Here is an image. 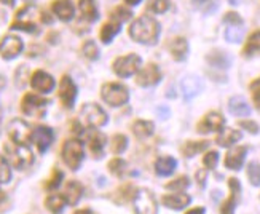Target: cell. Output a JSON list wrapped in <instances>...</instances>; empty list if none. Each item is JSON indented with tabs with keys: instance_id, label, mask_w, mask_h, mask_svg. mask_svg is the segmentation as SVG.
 <instances>
[{
	"instance_id": "cell-1",
	"label": "cell",
	"mask_w": 260,
	"mask_h": 214,
	"mask_svg": "<svg viewBox=\"0 0 260 214\" xmlns=\"http://www.w3.org/2000/svg\"><path fill=\"white\" fill-rule=\"evenodd\" d=\"M129 36L139 43L155 45L160 36V24L152 16H141L131 24Z\"/></svg>"
},
{
	"instance_id": "cell-2",
	"label": "cell",
	"mask_w": 260,
	"mask_h": 214,
	"mask_svg": "<svg viewBox=\"0 0 260 214\" xmlns=\"http://www.w3.org/2000/svg\"><path fill=\"white\" fill-rule=\"evenodd\" d=\"M4 150L7 154L10 165L16 168V170H26L34 163V154L26 144H18L11 141L4 145Z\"/></svg>"
},
{
	"instance_id": "cell-3",
	"label": "cell",
	"mask_w": 260,
	"mask_h": 214,
	"mask_svg": "<svg viewBox=\"0 0 260 214\" xmlns=\"http://www.w3.org/2000/svg\"><path fill=\"white\" fill-rule=\"evenodd\" d=\"M62 160L64 163L71 168L72 171H77L80 168L83 159H85V149H83V142L78 139H69L66 141L62 145Z\"/></svg>"
},
{
	"instance_id": "cell-4",
	"label": "cell",
	"mask_w": 260,
	"mask_h": 214,
	"mask_svg": "<svg viewBox=\"0 0 260 214\" xmlns=\"http://www.w3.org/2000/svg\"><path fill=\"white\" fill-rule=\"evenodd\" d=\"M80 121L88 128H101L109 121L106 110L93 103H86L80 110Z\"/></svg>"
},
{
	"instance_id": "cell-5",
	"label": "cell",
	"mask_w": 260,
	"mask_h": 214,
	"mask_svg": "<svg viewBox=\"0 0 260 214\" xmlns=\"http://www.w3.org/2000/svg\"><path fill=\"white\" fill-rule=\"evenodd\" d=\"M101 96L106 103L112 107H120L128 103L129 91L125 85L121 83H106L101 88Z\"/></svg>"
},
{
	"instance_id": "cell-6",
	"label": "cell",
	"mask_w": 260,
	"mask_h": 214,
	"mask_svg": "<svg viewBox=\"0 0 260 214\" xmlns=\"http://www.w3.org/2000/svg\"><path fill=\"white\" fill-rule=\"evenodd\" d=\"M48 101L43 99L37 95H26L24 98H22V103H21V110L22 114H26L29 117H43L45 112H47V107H48Z\"/></svg>"
},
{
	"instance_id": "cell-7",
	"label": "cell",
	"mask_w": 260,
	"mask_h": 214,
	"mask_svg": "<svg viewBox=\"0 0 260 214\" xmlns=\"http://www.w3.org/2000/svg\"><path fill=\"white\" fill-rule=\"evenodd\" d=\"M134 211L136 214H156V200L150 190L139 189L134 194Z\"/></svg>"
},
{
	"instance_id": "cell-8",
	"label": "cell",
	"mask_w": 260,
	"mask_h": 214,
	"mask_svg": "<svg viewBox=\"0 0 260 214\" xmlns=\"http://www.w3.org/2000/svg\"><path fill=\"white\" fill-rule=\"evenodd\" d=\"M8 136L13 142H18V144H27L30 139H32V128L27 121L21 120V118H15L8 123Z\"/></svg>"
},
{
	"instance_id": "cell-9",
	"label": "cell",
	"mask_w": 260,
	"mask_h": 214,
	"mask_svg": "<svg viewBox=\"0 0 260 214\" xmlns=\"http://www.w3.org/2000/svg\"><path fill=\"white\" fill-rule=\"evenodd\" d=\"M141 56L138 54H126V56H121L118 58L115 63H114V71L118 77H131L134 75L136 72L139 71L141 67Z\"/></svg>"
},
{
	"instance_id": "cell-10",
	"label": "cell",
	"mask_w": 260,
	"mask_h": 214,
	"mask_svg": "<svg viewBox=\"0 0 260 214\" xmlns=\"http://www.w3.org/2000/svg\"><path fill=\"white\" fill-rule=\"evenodd\" d=\"M24 48V43L16 36H7L0 42V54H2L4 59H15L22 53Z\"/></svg>"
},
{
	"instance_id": "cell-11",
	"label": "cell",
	"mask_w": 260,
	"mask_h": 214,
	"mask_svg": "<svg viewBox=\"0 0 260 214\" xmlns=\"http://www.w3.org/2000/svg\"><path fill=\"white\" fill-rule=\"evenodd\" d=\"M59 99L66 109H72L77 99V85L71 77H62L59 83Z\"/></svg>"
},
{
	"instance_id": "cell-12",
	"label": "cell",
	"mask_w": 260,
	"mask_h": 214,
	"mask_svg": "<svg viewBox=\"0 0 260 214\" xmlns=\"http://www.w3.org/2000/svg\"><path fill=\"white\" fill-rule=\"evenodd\" d=\"M160 80H161V72H160V69H158L156 64L145 66L144 69L139 71V74L136 75V83H138L139 86H144V88L153 86Z\"/></svg>"
},
{
	"instance_id": "cell-13",
	"label": "cell",
	"mask_w": 260,
	"mask_h": 214,
	"mask_svg": "<svg viewBox=\"0 0 260 214\" xmlns=\"http://www.w3.org/2000/svg\"><path fill=\"white\" fill-rule=\"evenodd\" d=\"M30 86L42 95L51 93L54 88V78L45 71H36L30 77Z\"/></svg>"
},
{
	"instance_id": "cell-14",
	"label": "cell",
	"mask_w": 260,
	"mask_h": 214,
	"mask_svg": "<svg viewBox=\"0 0 260 214\" xmlns=\"http://www.w3.org/2000/svg\"><path fill=\"white\" fill-rule=\"evenodd\" d=\"M203 86L205 85H203V80L198 75H187L180 82V91H182L185 101H190L203 91Z\"/></svg>"
},
{
	"instance_id": "cell-15",
	"label": "cell",
	"mask_w": 260,
	"mask_h": 214,
	"mask_svg": "<svg viewBox=\"0 0 260 214\" xmlns=\"http://www.w3.org/2000/svg\"><path fill=\"white\" fill-rule=\"evenodd\" d=\"M53 139H54V133L50 127H37L32 131V141L36 142L40 154H45L48 150Z\"/></svg>"
},
{
	"instance_id": "cell-16",
	"label": "cell",
	"mask_w": 260,
	"mask_h": 214,
	"mask_svg": "<svg viewBox=\"0 0 260 214\" xmlns=\"http://www.w3.org/2000/svg\"><path fill=\"white\" fill-rule=\"evenodd\" d=\"M225 125V120L220 114L217 112H209V114L205 115L200 123H198V133L201 134H208V133H212V131H220Z\"/></svg>"
},
{
	"instance_id": "cell-17",
	"label": "cell",
	"mask_w": 260,
	"mask_h": 214,
	"mask_svg": "<svg viewBox=\"0 0 260 214\" xmlns=\"http://www.w3.org/2000/svg\"><path fill=\"white\" fill-rule=\"evenodd\" d=\"M246 154H247V147H233L227 157H225V166L229 168V170H233V171H238L241 170V166L246 160Z\"/></svg>"
},
{
	"instance_id": "cell-18",
	"label": "cell",
	"mask_w": 260,
	"mask_h": 214,
	"mask_svg": "<svg viewBox=\"0 0 260 214\" xmlns=\"http://www.w3.org/2000/svg\"><path fill=\"white\" fill-rule=\"evenodd\" d=\"M229 186H230L232 194H230V198L222 205V209H220L222 214H233L235 212V206H236V203H238L240 192H241V186L238 182V179L232 177L229 181Z\"/></svg>"
},
{
	"instance_id": "cell-19",
	"label": "cell",
	"mask_w": 260,
	"mask_h": 214,
	"mask_svg": "<svg viewBox=\"0 0 260 214\" xmlns=\"http://www.w3.org/2000/svg\"><path fill=\"white\" fill-rule=\"evenodd\" d=\"M53 13L61 21H71L75 15V8L71 0H56L53 4Z\"/></svg>"
},
{
	"instance_id": "cell-20",
	"label": "cell",
	"mask_w": 260,
	"mask_h": 214,
	"mask_svg": "<svg viewBox=\"0 0 260 214\" xmlns=\"http://www.w3.org/2000/svg\"><path fill=\"white\" fill-rule=\"evenodd\" d=\"M190 195H185V194H171V195H165L161 198V203L169 208V209H184L185 206L190 205Z\"/></svg>"
},
{
	"instance_id": "cell-21",
	"label": "cell",
	"mask_w": 260,
	"mask_h": 214,
	"mask_svg": "<svg viewBox=\"0 0 260 214\" xmlns=\"http://www.w3.org/2000/svg\"><path fill=\"white\" fill-rule=\"evenodd\" d=\"M83 195V186L78 182V181H69L66 186V190H64V197H66V201L69 203L71 206H75L78 201H80Z\"/></svg>"
},
{
	"instance_id": "cell-22",
	"label": "cell",
	"mask_w": 260,
	"mask_h": 214,
	"mask_svg": "<svg viewBox=\"0 0 260 214\" xmlns=\"http://www.w3.org/2000/svg\"><path fill=\"white\" fill-rule=\"evenodd\" d=\"M229 110L235 117H247L251 115V107L241 96H235L229 101Z\"/></svg>"
},
{
	"instance_id": "cell-23",
	"label": "cell",
	"mask_w": 260,
	"mask_h": 214,
	"mask_svg": "<svg viewBox=\"0 0 260 214\" xmlns=\"http://www.w3.org/2000/svg\"><path fill=\"white\" fill-rule=\"evenodd\" d=\"M177 162L173 157H160L155 162V171L158 176H171L176 171Z\"/></svg>"
},
{
	"instance_id": "cell-24",
	"label": "cell",
	"mask_w": 260,
	"mask_h": 214,
	"mask_svg": "<svg viewBox=\"0 0 260 214\" xmlns=\"http://www.w3.org/2000/svg\"><path fill=\"white\" fill-rule=\"evenodd\" d=\"M243 138V134L238 130L233 128H222L220 134L217 136V144L222 145V147H230L235 142H238Z\"/></svg>"
},
{
	"instance_id": "cell-25",
	"label": "cell",
	"mask_w": 260,
	"mask_h": 214,
	"mask_svg": "<svg viewBox=\"0 0 260 214\" xmlns=\"http://www.w3.org/2000/svg\"><path fill=\"white\" fill-rule=\"evenodd\" d=\"M169 48H171V54L176 61H184L188 54V42L184 37H177L171 42Z\"/></svg>"
},
{
	"instance_id": "cell-26",
	"label": "cell",
	"mask_w": 260,
	"mask_h": 214,
	"mask_svg": "<svg viewBox=\"0 0 260 214\" xmlns=\"http://www.w3.org/2000/svg\"><path fill=\"white\" fill-rule=\"evenodd\" d=\"M67 205L64 194H51L45 200V206L51 214H61L64 211V206Z\"/></svg>"
},
{
	"instance_id": "cell-27",
	"label": "cell",
	"mask_w": 260,
	"mask_h": 214,
	"mask_svg": "<svg viewBox=\"0 0 260 214\" xmlns=\"http://www.w3.org/2000/svg\"><path fill=\"white\" fill-rule=\"evenodd\" d=\"M153 130H155V125L152 121H147V120H136L133 123V133L136 138L139 139H145L153 134Z\"/></svg>"
},
{
	"instance_id": "cell-28",
	"label": "cell",
	"mask_w": 260,
	"mask_h": 214,
	"mask_svg": "<svg viewBox=\"0 0 260 214\" xmlns=\"http://www.w3.org/2000/svg\"><path fill=\"white\" fill-rule=\"evenodd\" d=\"M106 142H107V139L103 133H93L91 136H89V150L93 152L96 159H101V157H103Z\"/></svg>"
},
{
	"instance_id": "cell-29",
	"label": "cell",
	"mask_w": 260,
	"mask_h": 214,
	"mask_svg": "<svg viewBox=\"0 0 260 214\" xmlns=\"http://www.w3.org/2000/svg\"><path fill=\"white\" fill-rule=\"evenodd\" d=\"M78 8H80V11H82V16L89 22H93L99 18L98 7H96L94 0H78Z\"/></svg>"
},
{
	"instance_id": "cell-30",
	"label": "cell",
	"mask_w": 260,
	"mask_h": 214,
	"mask_svg": "<svg viewBox=\"0 0 260 214\" xmlns=\"http://www.w3.org/2000/svg\"><path fill=\"white\" fill-rule=\"evenodd\" d=\"M206 59L212 67H217V69H227L232 64V58L229 54H225L223 51H212L208 54Z\"/></svg>"
},
{
	"instance_id": "cell-31",
	"label": "cell",
	"mask_w": 260,
	"mask_h": 214,
	"mask_svg": "<svg viewBox=\"0 0 260 214\" xmlns=\"http://www.w3.org/2000/svg\"><path fill=\"white\" fill-rule=\"evenodd\" d=\"M209 147V142L208 141H188L182 145V155L190 159V157H195L197 154L206 150Z\"/></svg>"
},
{
	"instance_id": "cell-32",
	"label": "cell",
	"mask_w": 260,
	"mask_h": 214,
	"mask_svg": "<svg viewBox=\"0 0 260 214\" xmlns=\"http://www.w3.org/2000/svg\"><path fill=\"white\" fill-rule=\"evenodd\" d=\"M257 53H260V30L252 34V36L249 37V40H247L244 50H243V54L246 56V58H251V56H254Z\"/></svg>"
},
{
	"instance_id": "cell-33",
	"label": "cell",
	"mask_w": 260,
	"mask_h": 214,
	"mask_svg": "<svg viewBox=\"0 0 260 214\" xmlns=\"http://www.w3.org/2000/svg\"><path fill=\"white\" fill-rule=\"evenodd\" d=\"M118 32H120V22H115V21L107 22V24H104L103 29H101V40L104 43H109L114 40V37Z\"/></svg>"
},
{
	"instance_id": "cell-34",
	"label": "cell",
	"mask_w": 260,
	"mask_h": 214,
	"mask_svg": "<svg viewBox=\"0 0 260 214\" xmlns=\"http://www.w3.org/2000/svg\"><path fill=\"white\" fill-rule=\"evenodd\" d=\"M244 37V27L243 24H230L225 29V39L232 43H240Z\"/></svg>"
},
{
	"instance_id": "cell-35",
	"label": "cell",
	"mask_w": 260,
	"mask_h": 214,
	"mask_svg": "<svg viewBox=\"0 0 260 214\" xmlns=\"http://www.w3.org/2000/svg\"><path fill=\"white\" fill-rule=\"evenodd\" d=\"M128 147V138L125 136V134H115L114 138H112L110 141V149L114 154H123L126 150Z\"/></svg>"
},
{
	"instance_id": "cell-36",
	"label": "cell",
	"mask_w": 260,
	"mask_h": 214,
	"mask_svg": "<svg viewBox=\"0 0 260 214\" xmlns=\"http://www.w3.org/2000/svg\"><path fill=\"white\" fill-rule=\"evenodd\" d=\"M191 2H193V5L200 11H203V13H206V15L212 13V11H216L219 8V0H191Z\"/></svg>"
},
{
	"instance_id": "cell-37",
	"label": "cell",
	"mask_w": 260,
	"mask_h": 214,
	"mask_svg": "<svg viewBox=\"0 0 260 214\" xmlns=\"http://www.w3.org/2000/svg\"><path fill=\"white\" fill-rule=\"evenodd\" d=\"M82 51H83L85 58H88L89 61H94L99 58V48L93 40H86L82 47Z\"/></svg>"
},
{
	"instance_id": "cell-38",
	"label": "cell",
	"mask_w": 260,
	"mask_h": 214,
	"mask_svg": "<svg viewBox=\"0 0 260 214\" xmlns=\"http://www.w3.org/2000/svg\"><path fill=\"white\" fill-rule=\"evenodd\" d=\"M188 186H190V179L187 176H180V177L174 179V181L168 182L166 189L174 190V192H184L185 189H188Z\"/></svg>"
},
{
	"instance_id": "cell-39",
	"label": "cell",
	"mask_w": 260,
	"mask_h": 214,
	"mask_svg": "<svg viewBox=\"0 0 260 214\" xmlns=\"http://www.w3.org/2000/svg\"><path fill=\"white\" fill-rule=\"evenodd\" d=\"M11 181V168L10 162L0 155V184H8Z\"/></svg>"
},
{
	"instance_id": "cell-40",
	"label": "cell",
	"mask_w": 260,
	"mask_h": 214,
	"mask_svg": "<svg viewBox=\"0 0 260 214\" xmlns=\"http://www.w3.org/2000/svg\"><path fill=\"white\" fill-rule=\"evenodd\" d=\"M126 170V162L125 160H121V159H114V160H110L109 162V171L112 174H115V176H123V173H125Z\"/></svg>"
},
{
	"instance_id": "cell-41",
	"label": "cell",
	"mask_w": 260,
	"mask_h": 214,
	"mask_svg": "<svg viewBox=\"0 0 260 214\" xmlns=\"http://www.w3.org/2000/svg\"><path fill=\"white\" fill-rule=\"evenodd\" d=\"M247 177H249V182L255 187L260 186V165L258 163H251L247 166Z\"/></svg>"
},
{
	"instance_id": "cell-42",
	"label": "cell",
	"mask_w": 260,
	"mask_h": 214,
	"mask_svg": "<svg viewBox=\"0 0 260 214\" xmlns=\"http://www.w3.org/2000/svg\"><path fill=\"white\" fill-rule=\"evenodd\" d=\"M147 8H149V11H152V13H165L169 8V0H150Z\"/></svg>"
},
{
	"instance_id": "cell-43",
	"label": "cell",
	"mask_w": 260,
	"mask_h": 214,
	"mask_svg": "<svg viewBox=\"0 0 260 214\" xmlns=\"http://www.w3.org/2000/svg\"><path fill=\"white\" fill-rule=\"evenodd\" d=\"M131 11L129 10H126V8H123V7H120V8H117L114 13H112V19H114L115 22H125V21H128L129 18H131Z\"/></svg>"
},
{
	"instance_id": "cell-44",
	"label": "cell",
	"mask_w": 260,
	"mask_h": 214,
	"mask_svg": "<svg viewBox=\"0 0 260 214\" xmlns=\"http://www.w3.org/2000/svg\"><path fill=\"white\" fill-rule=\"evenodd\" d=\"M217 162H219V154L217 152H208L206 155H205V159H203V163H205V166L208 168V170H214L216 168V165H217Z\"/></svg>"
},
{
	"instance_id": "cell-45",
	"label": "cell",
	"mask_w": 260,
	"mask_h": 214,
	"mask_svg": "<svg viewBox=\"0 0 260 214\" xmlns=\"http://www.w3.org/2000/svg\"><path fill=\"white\" fill-rule=\"evenodd\" d=\"M62 171H59V170H56L54 173H53V177L50 179V182H47V187L48 190H54V189H58L59 186H61V181H62Z\"/></svg>"
},
{
	"instance_id": "cell-46",
	"label": "cell",
	"mask_w": 260,
	"mask_h": 214,
	"mask_svg": "<svg viewBox=\"0 0 260 214\" xmlns=\"http://www.w3.org/2000/svg\"><path fill=\"white\" fill-rule=\"evenodd\" d=\"M11 29H19V30H26V32H37V26L34 22H27V21H22L19 19L18 22H15Z\"/></svg>"
},
{
	"instance_id": "cell-47",
	"label": "cell",
	"mask_w": 260,
	"mask_h": 214,
	"mask_svg": "<svg viewBox=\"0 0 260 214\" xmlns=\"http://www.w3.org/2000/svg\"><path fill=\"white\" fill-rule=\"evenodd\" d=\"M240 127L243 130H247V131L252 133V134L258 133V125H257L255 121H251V120H243V121H240Z\"/></svg>"
},
{
	"instance_id": "cell-48",
	"label": "cell",
	"mask_w": 260,
	"mask_h": 214,
	"mask_svg": "<svg viewBox=\"0 0 260 214\" xmlns=\"http://www.w3.org/2000/svg\"><path fill=\"white\" fill-rule=\"evenodd\" d=\"M251 93L255 103H260V78H255V80L251 83Z\"/></svg>"
},
{
	"instance_id": "cell-49",
	"label": "cell",
	"mask_w": 260,
	"mask_h": 214,
	"mask_svg": "<svg viewBox=\"0 0 260 214\" xmlns=\"http://www.w3.org/2000/svg\"><path fill=\"white\" fill-rule=\"evenodd\" d=\"M223 21L227 22V24H243V19L238 16V13H227L223 18Z\"/></svg>"
},
{
	"instance_id": "cell-50",
	"label": "cell",
	"mask_w": 260,
	"mask_h": 214,
	"mask_svg": "<svg viewBox=\"0 0 260 214\" xmlns=\"http://www.w3.org/2000/svg\"><path fill=\"white\" fill-rule=\"evenodd\" d=\"M197 181H198L200 187H205V184H206V171L205 170H200L197 173Z\"/></svg>"
},
{
	"instance_id": "cell-51",
	"label": "cell",
	"mask_w": 260,
	"mask_h": 214,
	"mask_svg": "<svg viewBox=\"0 0 260 214\" xmlns=\"http://www.w3.org/2000/svg\"><path fill=\"white\" fill-rule=\"evenodd\" d=\"M185 214H205V208H193V209H190V211H187Z\"/></svg>"
},
{
	"instance_id": "cell-52",
	"label": "cell",
	"mask_w": 260,
	"mask_h": 214,
	"mask_svg": "<svg viewBox=\"0 0 260 214\" xmlns=\"http://www.w3.org/2000/svg\"><path fill=\"white\" fill-rule=\"evenodd\" d=\"M74 214H94L91 209H89V208H83V209H78V211H75Z\"/></svg>"
},
{
	"instance_id": "cell-53",
	"label": "cell",
	"mask_w": 260,
	"mask_h": 214,
	"mask_svg": "<svg viewBox=\"0 0 260 214\" xmlns=\"http://www.w3.org/2000/svg\"><path fill=\"white\" fill-rule=\"evenodd\" d=\"M4 5H8V7H13L15 5V0H0Z\"/></svg>"
},
{
	"instance_id": "cell-54",
	"label": "cell",
	"mask_w": 260,
	"mask_h": 214,
	"mask_svg": "<svg viewBox=\"0 0 260 214\" xmlns=\"http://www.w3.org/2000/svg\"><path fill=\"white\" fill-rule=\"evenodd\" d=\"M125 2L128 4V5H139L142 0H125Z\"/></svg>"
},
{
	"instance_id": "cell-55",
	"label": "cell",
	"mask_w": 260,
	"mask_h": 214,
	"mask_svg": "<svg viewBox=\"0 0 260 214\" xmlns=\"http://www.w3.org/2000/svg\"><path fill=\"white\" fill-rule=\"evenodd\" d=\"M7 198V195H5V192H4V190L2 189H0V203H2V201Z\"/></svg>"
}]
</instances>
